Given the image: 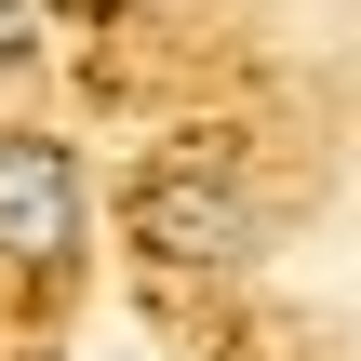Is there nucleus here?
<instances>
[{
  "label": "nucleus",
  "mask_w": 361,
  "mask_h": 361,
  "mask_svg": "<svg viewBox=\"0 0 361 361\" xmlns=\"http://www.w3.org/2000/svg\"><path fill=\"white\" fill-rule=\"evenodd\" d=\"M134 228H147L174 268H241V255H255V201H241L228 174H147Z\"/></svg>",
  "instance_id": "f03ea898"
},
{
  "label": "nucleus",
  "mask_w": 361,
  "mask_h": 361,
  "mask_svg": "<svg viewBox=\"0 0 361 361\" xmlns=\"http://www.w3.org/2000/svg\"><path fill=\"white\" fill-rule=\"evenodd\" d=\"M67 255H80V161H67V134H0V268L54 281Z\"/></svg>",
  "instance_id": "f257e3e1"
}]
</instances>
